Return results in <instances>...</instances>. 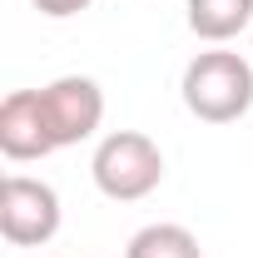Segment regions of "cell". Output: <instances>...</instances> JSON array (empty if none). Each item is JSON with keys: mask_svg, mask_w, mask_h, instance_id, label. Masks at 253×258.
I'll return each mask as SVG.
<instances>
[{"mask_svg": "<svg viewBox=\"0 0 253 258\" xmlns=\"http://www.w3.org/2000/svg\"><path fill=\"white\" fill-rule=\"evenodd\" d=\"M40 114H45V129H50L55 149L85 144L104 124V90L90 75H60V80H50L40 90Z\"/></svg>", "mask_w": 253, "mask_h": 258, "instance_id": "obj_4", "label": "cell"}, {"mask_svg": "<svg viewBox=\"0 0 253 258\" xmlns=\"http://www.w3.org/2000/svg\"><path fill=\"white\" fill-rule=\"evenodd\" d=\"M189 30L209 45H228L253 30V0H189Z\"/></svg>", "mask_w": 253, "mask_h": 258, "instance_id": "obj_6", "label": "cell"}, {"mask_svg": "<svg viewBox=\"0 0 253 258\" xmlns=\"http://www.w3.org/2000/svg\"><path fill=\"white\" fill-rule=\"evenodd\" d=\"M40 15H50V20H70V15H80V10H90L95 0H30Z\"/></svg>", "mask_w": 253, "mask_h": 258, "instance_id": "obj_8", "label": "cell"}, {"mask_svg": "<svg viewBox=\"0 0 253 258\" xmlns=\"http://www.w3.org/2000/svg\"><path fill=\"white\" fill-rule=\"evenodd\" d=\"M184 109L204 124H233L253 109V60L238 50H199L179 80Z\"/></svg>", "mask_w": 253, "mask_h": 258, "instance_id": "obj_1", "label": "cell"}, {"mask_svg": "<svg viewBox=\"0 0 253 258\" xmlns=\"http://www.w3.org/2000/svg\"><path fill=\"white\" fill-rule=\"evenodd\" d=\"M55 258H65V253H55Z\"/></svg>", "mask_w": 253, "mask_h": 258, "instance_id": "obj_9", "label": "cell"}, {"mask_svg": "<svg viewBox=\"0 0 253 258\" xmlns=\"http://www.w3.org/2000/svg\"><path fill=\"white\" fill-rule=\"evenodd\" d=\"M60 194L50 189L45 179H30V174H5L0 184V233L5 243L15 248H45L55 233H60Z\"/></svg>", "mask_w": 253, "mask_h": 258, "instance_id": "obj_3", "label": "cell"}, {"mask_svg": "<svg viewBox=\"0 0 253 258\" xmlns=\"http://www.w3.org/2000/svg\"><path fill=\"white\" fill-rule=\"evenodd\" d=\"M90 174H95V189L114 204H139L164 184V149H159L149 134L139 129H114L104 134L90 159Z\"/></svg>", "mask_w": 253, "mask_h": 258, "instance_id": "obj_2", "label": "cell"}, {"mask_svg": "<svg viewBox=\"0 0 253 258\" xmlns=\"http://www.w3.org/2000/svg\"><path fill=\"white\" fill-rule=\"evenodd\" d=\"M124 258H204V248L184 224H149L129 238Z\"/></svg>", "mask_w": 253, "mask_h": 258, "instance_id": "obj_7", "label": "cell"}, {"mask_svg": "<svg viewBox=\"0 0 253 258\" xmlns=\"http://www.w3.org/2000/svg\"><path fill=\"white\" fill-rule=\"evenodd\" d=\"M0 154L10 164H30L55 154V139L40 114V90H10L0 104Z\"/></svg>", "mask_w": 253, "mask_h": 258, "instance_id": "obj_5", "label": "cell"}]
</instances>
